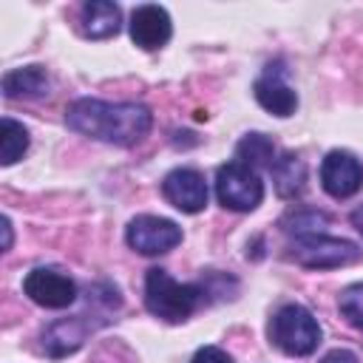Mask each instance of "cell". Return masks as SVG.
Returning a JSON list of instances; mask_svg holds the SVG:
<instances>
[{"label": "cell", "instance_id": "ac0fdd59", "mask_svg": "<svg viewBox=\"0 0 363 363\" xmlns=\"http://www.w3.org/2000/svg\"><path fill=\"white\" fill-rule=\"evenodd\" d=\"M326 216L323 213H315V210H301V213H292L284 218V230L289 235H312V233H320V227H326Z\"/></svg>", "mask_w": 363, "mask_h": 363}, {"label": "cell", "instance_id": "7402d4cb", "mask_svg": "<svg viewBox=\"0 0 363 363\" xmlns=\"http://www.w3.org/2000/svg\"><path fill=\"white\" fill-rule=\"evenodd\" d=\"M3 250H11V221L3 216Z\"/></svg>", "mask_w": 363, "mask_h": 363}, {"label": "cell", "instance_id": "ba28073f", "mask_svg": "<svg viewBox=\"0 0 363 363\" xmlns=\"http://www.w3.org/2000/svg\"><path fill=\"white\" fill-rule=\"evenodd\" d=\"M320 187L332 199H352L363 187V162L349 150H329L320 162Z\"/></svg>", "mask_w": 363, "mask_h": 363}, {"label": "cell", "instance_id": "52a82bcc", "mask_svg": "<svg viewBox=\"0 0 363 363\" xmlns=\"http://www.w3.org/2000/svg\"><path fill=\"white\" fill-rule=\"evenodd\" d=\"M23 292L37 306H45V309H68L77 301V295H79L74 278H68L65 272L51 269V267L31 269L23 278Z\"/></svg>", "mask_w": 363, "mask_h": 363}, {"label": "cell", "instance_id": "e0dca14e", "mask_svg": "<svg viewBox=\"0 0 363 363\" xmlns=\"http://www.w3.org/2000/svg\"><path fill=\"white\" fill-rule=\"evenodd\" d=\"M275 156V145L264 136V133H247L238 145H235V159L238 162H244V164H250V167H272V159Z\"/></svg>", "mask_w": 363, "mask_h": 363}, {"label": "cell", "instance_id": "44dd1931", "mask_svg": "<svg viewBox=\"0 0 363 363\" xmlns=\"http://www.w3.org/2000/svg\"><path fill=\"white\" fill-rule=\"evenodd\" d=\"M320 363H360V360H357V354L349 352V349H332L329 354L320 357Z\"/></svg>", "mask_w": 363, "mask_h": 363}, {"label": "cell", "instance_id": "4fadbf2b", "mask_svg": "<svg viewBox=\"0 0 363 363\" xmlns=\"http://www.w3.org/2000/svg\"><path fill=\"white\" fill-rule=\"evenodd\" d=\"M122 11L111 0H88L82 6V34L91 40H108L119 31Z\"/></svg>", "mask_w": 363, "mask_h": 363}, {"label": "cell", "instance_id": "8fae6325", "mask_svg": "<svg viewBox=\"0 0 363 363\" xmlns=\"http://www.w3.org/2000/svg\"><path fill=\"white\" fill-rule=\"evenodd\" d=\"M173 34V23H170V14L164 6H153V3H145V6H136L133 14H130V40L145 48V51H156L162 48Z\"/></svg>", "mask_w": 363, "mask_h": 363}, {"label": "cell", "instance_id": "5bb4252c", "mask_svg": "<svg viewBox=\"0 0 363 363\" xmlns=\"http://www.w3.org/2000/svg\"><path fill=\"white\" fill-rule=\"evenodd\" d=\"M3 94L9 99H37L48 94V74L43 65H23L3 74Z\"/></svg>", "mask_w": 363, "mask_h": 363}, {"label": "cell", "instance_id": "7c38bea8", "mask_svg": "<svg viewBox=\"0 0 363 363\" xmlns=\"http://www.w3.org/2000/svg\"><path fill=\"white\" fill-rule=\"evenodd\" d=\"M252 94L258 105L275 116H292L298 111V94L284 82L281 65H267V71L255 79Z\"/></svg>", "mask_w": 363, "mask_h": 363}, {"label": "cell", "instance_id": "3957f363", "mask_svg": "<svg viewBox=\"0 0 363 363\" xmlns=\"http://www.w3.org/2000/svg\"><path fill=\"white\" fill-rule=\"evenodd\" d=\"M269 340L289 357H306L320 346V323L315 315L301 303L281 306L269 320Z\"/></svg>", "mask_w": 363, "mask_h": 363}, {"label": "cell", "instance_id": "9c48e42d", "mask_svg": "<svg viewBox=\"0 0 363 363\" xmlns=\"http://www.w3.org/2000/svg\"><path fill=\"white\" fill-rule=\"evenodd\" d=\"M88 309L91 303H85L82 312H77L74 318H62V320H54L45 332H43V349L51 354V357H65V354H74L85 337L102 326V320H88Z\"/></svg>", "mask_w": 363, "mask_h": 363}, {"label": "cell", "instance_id": "277c9868", "mask_svg": "<svg viewBox=\"0 0 363 363\" xmlns=\"http://www.w3.org/2000/svg\"><path fill=\"white\" fill-rule=\"evenodd\" d=\"M286 258L309 269H332V267H349L363 261V250L354 241L332 238L326 233H312V235L292 238L286 247Z\"/></svg>", "mask_w": 363, "mask_h": 363}, {"label": "cell", "instance_id": "6da1fadb", "mask_svg": "<svg viewBox=\"0 0 363 363\" xmlns=\"http://www.w3.org/2000/svg\"><path fill=\"white\" fill-rule=\"evenodd\" d=\"M65 125L96 142L130 147L142 142L153 125V113L139 102H105L82 96L68 105Z\"/></svg>", "mask_w": 363, "mask_h": 363}, {"label": "cell", "instance_id": "5b68a950", "mask_svg": "<svg viewBox=\"0 0 363 363\" xmlns=\"http://www.w3.org/2000/svg\"><path fill=\"white\" fill-rule=\"evenodd\" d=\"M216 196L221 207L235 213H250L264 201V182L255 167L233 159L216 170Z\"/></svg>", "mask_w": 363, "mask_h": 363}, {"label": "cell", "instance_id": "2e32d148", "mask_svg": "<svg viewBox=\"0 0 363 363\" xmlns=\"http://www.w3.org/2000/svg\"><path fill=\"white\" fill-rule=\"evenodd\" d=\"M28 128L11 116H3L0 122V164H14L28 150Z\"/></svg>", "mask_w": 363, "mask_h": 363}, {"label": "cell", "instance_id": "7a4b0ae2", "mask_svg": "<svg viewBox=\"0 0 363 363\" xmlns=\"http://www.w3.org/2000/svg\"><path fill=\"white\" fill-rule=\"evenodd\" d=\"M204 303V286L182 284L167 269H147L145 275V306L153 318L167 323H184Z\"/></svg>", "mask_w": 363, "mask_h": 363}, {"label": "cell", "instance_id": "9a60e30c", "mask_svg": "<svg viewBox=\"0 0 363 363\" xmlns=\"http://www.w3.org/2000/svg\"><path fill=\"white\" fill-rule=\"evenodd\" d=\"M272 182L281 199H295L306 187V164L295 153H284L281 159L272 162Z\"/></svg>", "mask_w": 363, "mask_h": 363}, {"label": "cell", "instance_id": "603a6c76", "mask_svg": "<svg viewBox=\"0 0 363 363\" xmlns=\"http://www.w3.org/2000/svg\"><path fill=\"white\" fill-rule=\"evenodd\" d=\"M352 227H354V230H357V233L363 235V204L352 210Z\"/></svg>", "mask_w": 363, "mask_h": 363}, {"label": "cell", "instance_id": "30bf717a", "mask_svg": "<svg viewBox=\"0 0 363 363\" xmlns=\"http://www.w3.org/2000/svg\"><path fill=\"white\" fill-rule=\"evenodd\" d=\"M164 199L182 213H201L207 207V182L193 167H176L162 182Z\"/></svg>", "mask_w": 363, "mask_h": 363}, {"label": "cell", "instance_id": "d6986e66", "mask_svg": "<svg viewBox=\"0 0 363 363\" xmlns=\"http://www.w3.org/2000/svg\"><path fill=\"white\" fill-rule=\"evenodd\" d=\"M337 306H340V315H343L352 326L363 329V281L346 286V289L340 292V298H337Z\"/></svg>", "mask_w": 363, "mask_h": 363}, {"label": "cell", "instance_id": "8992f818", "mask_svg": "<svg viewBox=\"0 0 363 363\" xmlns=\"http://www.w3.org/2000/svg\"><path fill=\"white\" fill-rule=\"evenodd\" d=\"M125 241L130 250L142 255H162L182 244V227L162 216H136L125 230Z\"/></svg>", "mask_w": 363, "mask_h": 363}, {"label": "cell", "instance_id": "ffe728a7", "mask_svg": "<svg viewBox=\"0 0 363 363\" xmlns=\"http://www.w3.org/2000/svg\"><path fill=\"white\" fill-rule=\"evenodd\" d=\"M190 363H233V357L224 349H218V346H201L190 357Z\"/></svg>", "mask_w": 363, "mask_h": 363}]
</instances>
